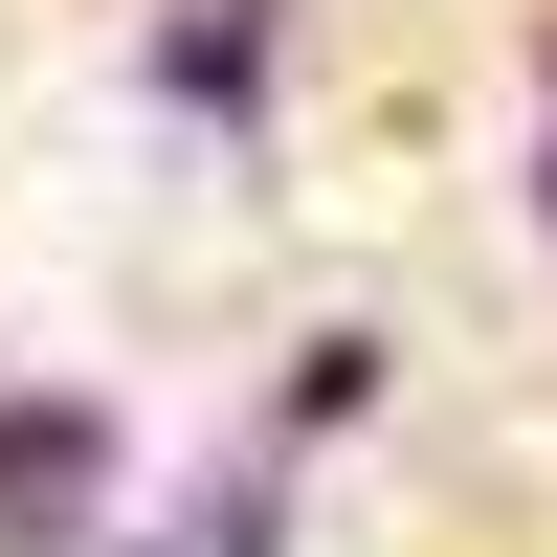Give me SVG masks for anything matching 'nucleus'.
I'll return each mask as SVG.
<instances>
[{
    "mask_svg": "<svg viewBox=\"0 0 557 557\" xmlns=\"http://www.w3.org/2000/svg\"><path fill=\"white\" fill-rule=\"evenodd\" d=\"M89 491H112V446H89L67 401H0V557H45V535H89Z\"/></svg>",
    "mask_w": 557,
    "mask_h": 557,
    "instance_id": "1",
    "label": "nucleus"
}]
</instances>
